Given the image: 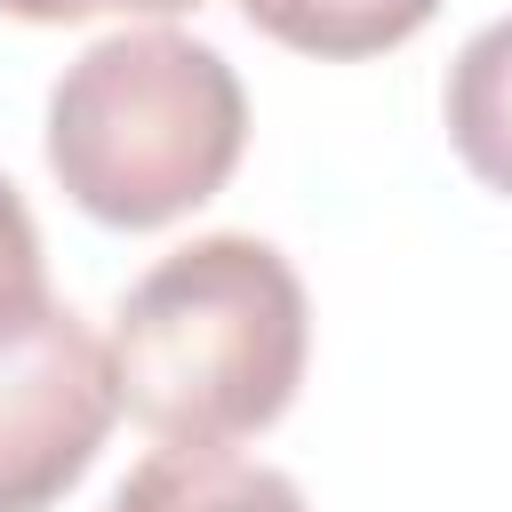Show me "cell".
Wrapping results in <instances>:
<instances>
[{
	"label": "cell",
	"mask_w": 512,
	"mask_h": 512,
	"mask_svg": "<svg viewBox=\"0 0 512 512\" xmlns=\"http://www.w3.org/2000/svg\"><path fill=\"white\" fill-rule=\"evenodd\" d=\"M304 280L256 232H208L160 256L112 320L120 408L184 448L264 432L304 384Z\"/></svg>",
	"instance_id": "6da1fadb"
},
{
	"label": "cell",
	"mask_w": 512,
	"mask_h": 512,
	"mask_svg": "<svg viewBox=\"0 0 512 512\" xmlns=\"http://www.w3.org/2000/svg\"><path fill=\"white\" fill-rule=\"evenodd\" d=\"M248 96L240 72L184 32H112L64 64L48 96V168L56 184L120 232H152L240 168Z\"/></svg>",
	"instance_id": "7a4b0ae2"
},
{
	"label": "cell",
	"mask_w": 512,
	"mask_h": 512,
	"mask_svg": "<svg viewBox=\"0 0 512 512\" xmlns=\"http://www.w3.org/2000/svg\"><path fill=\"white\" fill-rule=\"evenodd\" d=\"M120 376L72 304H40L0 336V512H48L104 448Z\"/></svg>",
	"instance_id": "3957f363"
},
{
	"label": "cell",
	"mask_w": 512,
	"mask_h": 512,
	"mask_svg": "<svg viewBox=\"0 0 512 512\" xmlns=\"http://www.w3.org/2000/svg\"><path fill=\"white\" fill-rule=\"evenodd\" d=\"M104 512H312V504L272 464H248L232 448H184V440H168V448H152L112 488Z\"/></svg>",
	"instance_id": "277c9868"
},
{
	"label": "cell",
	"mask_w": 512,
	"mask_h": 512,
	"mask_svg": "<svg viewBox=\"0 0 512 512\" xmlns=\"http://www.w3.org/2000/svg\"><path fill=\"white\" fill-rule=\"evenodd\" d=\"M448 144L488 192H512V16L480 24L448 64Z\"/></svg>",
	"instance_id": "5b68a950"
},
{
	"label": "cell",
	"mask_w": 512,
	"mask_h": 512,
	"mask_svg": "<svg viewBox=\"0 0 512 512\" xmlns=\"http://www.w3.org/2000/svg\"><path fill=\"white\" fill-rule=\"evenodd\" d=\"M440 0H240V16L296 56H384L432 24Z\"/></svg>",
	"instance_id": "8992f818"
},
{
	"label": "cell",
	"mask_w": 512,
	"mask_h": 512,
	"mask_svg": "<svg viewBox=\"0 0 512 512\" xmlns=\"http://www.w3.org/2000/svg\"><path fill=\"white\" fill-rule=\"evenodd\" d=\"M40 304H48L40 232H32V208H24V192L0 176V336H8V328H24Z\"/></svg>",
	"instance_id": "52a82bcc"
},
{
	"label": "cell",
	"mask_w": 512,
	"mask_h": 512,
	"mask_svg": "<svg viewBox=\"0 0 512 512\" xmlns=\"http://www.w3.org/2000/svg\"><path fill=\"white\" fill-rule=\"evenodd\" d=\"M8 16H24V24H80V16H96V0H0Z\"/></svg>",
	"instance_id": "ba28073f"
},
{
	"label": "cell",
	"mask_w": 512,
	"mask_h": 512,
	"mask_svg": "<svg viewBox=\"0 0 512 512\" xmlns=\"http://www.w3.org/2000/svg\"><path fill=\"white\" fill-rule=\"evenodd\" d=\"M96 8H128V16H176V8H200V0H96Z\"/></svg>",
	"instance_id": "9c48e42d"
}]
</instances>
